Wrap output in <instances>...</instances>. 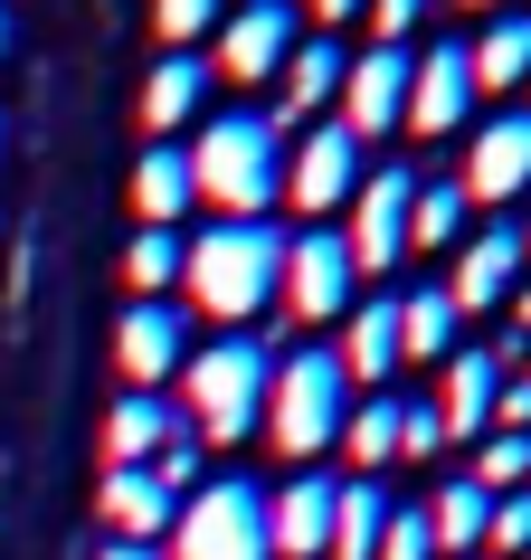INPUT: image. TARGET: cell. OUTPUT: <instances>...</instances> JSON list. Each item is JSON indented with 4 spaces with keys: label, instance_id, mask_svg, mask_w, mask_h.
Masks as SVG:
<instances>
[{
    "label": "cell",
    "instance_id": "18",
    "mask_svg": "<svg viewBox=\"0 0 531 560\" xmlns=\"http://www.w3.org/2000/svg\"><path fill=\"white\" fill-rule=\"evenodd\" d=\"M332 494H342V485L314 475V466H304L285 494H266V532H275V551H295V560L323 551V541H332Z\"/></svg>",
    "mask_w": 531,
    "mask_h": 560
},
{
    "label": "cell",
    "instance_id": "36",
    "mask_svg": "<svg viewBox=\"0 0 531 560\" xmlns=\"http://www.w3.org/2000/svg\"><path fill=\"white\" fill-rule=\"evenodd\" d=\"M512 332H522V342H531V276H522V285H512Z\"/></svg>",
    "mask_w": 531,
    "mask_h": 560
},
{
    "label": "cell",
    "instance_id": "31",
    "mask_svg": "<svg viewBox=\"0 0 531 560\" xmlns=\"http://www.w3.org/2000/svg\"><path fill=\"white\" fill-rule=\"evenodd\" d=\"M228 20V0H152V38L162 48H190L200 30H219Z\"/></svg>",
    "mask_w": 531,
    "mask_h": 560
},
{
    "label": "cell",
    "instance_id": "17",
    "mask_svg": "<svg viewBox=\"0 0 531 560\" xmlns=\"http://www.w3.org/2000/svg\"><path fill=\"white\" fill-rule=\"evenodd\" d=\"M95 513L115 523V541H152V551H162V532H172L180 503L152 485V466H105V485H95Z\"/></svg>",
    "mask_w": 531,
    "mask_h": 560
},
{
    "label": "cell",
    "instance_id": "34",
    "mask_svg": "<svg viewBox=\"0 0 531 560\" xmlns=\"http://www.w3.org/2000/svg\"><path fill=\"white\" fill-rule=\"evenodd\" d=\"M399 456H446V418H437V399H399Z\"/></svg>",
    "mask_w": 531,
    "mask_h": 560
},
{
    "label": "cell",
    "instance_id": "15",
    "mask_svg": "<svg viewBox=\"0 0 531 560\" xmlns=\"http://www.w3.org/2000/svg\"><path fill=\"white\" fill-rule=\"evenodd\" d=\"M503 381H512V371H503L494 352H456L446 361V381H437V418H446V438H494V399H503Z\"/></svg>",
    "mask_w": 531,
    "mask_h": 560
},
{
    "label": "cell",
    "instance_id": "30",
    "mask_svg": "<svg viewBox=\"0 0 531 560\" xmlns=\"http://www.w3.org/2000/svg\"><path fill=\"white\" fill-rule=\"evenodd\" d=\"M474 485H484V494H522L531 485V438H503L494 428V438L474 446Z\"/></svg>",
    "mask_w": 531,
    "mask_h": 560
},
{
    "label": "cell",
    "instance_id": "6",
    "mask_svg": "<svg viewBox=\"0 0 531 560\" xmlns=\"http://www.w3.org/2000/svg\"><path fill=\"white\" fill-rule=\"evenodd\" d=\"M275 304H285L295 324H342L361 304V266H352V247H342V229L285 237V285H275Z\"/></svg>",
    "mask_w": 531,
    "mask_h": 560
},
{
    "label": "cell",
    "instance_id": "27",
    "mask_svg": "<svg viewBox=\"0 0 531 560\" xmlns=\"http://www.w3.org/2000/svg\"><path fill=\"white\" fill-rule=\"evenodd\" d=\"M342 456H352L361 475H380V466H399V399L389 389H370L352 418H342Z\"/></svg>",
    "mask_w": 531,
    "mask_h": 560
},
{
    "label": "cell",
    "instance_id": "7",
    "mask_svg": "<svg viewBox=\"0 0 531 560\" xmlns=\"http://www.w3.org/2000/svg\"><path fill=\"white\" fill-rule=\"evenodd\" d=\"M409 209H417V172H361L352 190V229H342V247H352L361 276H389V266L409 257Z\"/></svg>",
    "mask_w": 531,
    "mask_h": 560
},
{
    "label": "cell",
    "instance_id": "5",
    "mask_svg": "<svg viewBox=\"0 0 531 560\" xmlns=\"http://www.w3.org/2000/svg\"><path fill=\"white\" fill-rule=\"evenodd\" d=\"M172 560H275V532H266V494L247 475H219L172 513Z\"/></svg>",
    "mask_w": 531,
    "mask_h": 560
},
{
    "label": "cell",
    "instance_id": "2",
    "mask_svg": "<svg viewBox=\"0 0 531 560\" xmlns=\"http://www.w3.org/2000/svg\"><path fill=\"white\" fill-rule=\"evenodd\" d=\"M266 381H275V352L266 342H247V332H219L209 352L180 361V428L200 446H237L257 438L266 418Z\"/></svg>",
    "mask_w": 531,
    "mask_h": 560
},
{
    "label": "cell",
    "instance_id": "9",
    "mask_svg": "<svg viewBox=\"0 0 531 560\" xmlns=\"http://www.w3.org/2000/svg\"><path fill=\"white\" fill-rule=\"evenodd\" d=\"M352 190H361V143L342 124H304V143L285 152V200L304 209V229H314L323 209H342Z\"/></svg>",
    "mask_w": 531,
    "mask_h": 560
},
{
    "label": "cell",
    "instance_id": "41",
    "mask_svg": "<svg viewBox=\"0 0 531 560\" xmlns=\"http://www.w3.org/2000/svg\"><path fill=\"white\" fill-rule=\"evenodd\" d=\"M0 152H10V124H0Z\"/></svg>",
    "mask_w": 531,
    "mask_h": 560
},
{
    "label": "cell",
    "instance_id": "19",
    "mask_svg": "<svg viewBox=\"0 0 531 560\" xmlns=\"http://www.w3.org/2000/svg\"><path fill=\"white\" fill-rule=\"evenodd\" d=\"M399 371V295H370L342 314V381H370L380 389Z\"/></svg>",
    "mask_w": 531,
    "mask_h": 560
},
{
    "label": "cell",
    "instance_id": "35",
    "mask_svg": "<svg viewBox=\"0 0 531 560\" xmlns=\"http://www.w3.org/2000/svg\"><path fill=\"white\" fill-rule=\"evenodd\" d=\"M370 10V48H409V30L427 20V0H361Z\"/></svg>",
    "mask_w": 531,
    "mask_h": 560
},
{
    "label": "cell",
    "instance_id": "21",
    "mask_svg": "<svg viewBox=\"0 0 531 560\" xmlns=\"http://www.w3.org/2000/svg\"><path fill=\"white\" fill-rule=\"evenodd\" d=\"M380 532H389V485L380 475H352L342 494H332V560H380Z\"/></svg>",
    "mask_w": 531,
    "mask_h": 560
},
{
    "label": "cell",
    "instance_id": "24",
    "mask_svg": "<svg viewBox=\"0 0 531 560\" xmlns=\"http://www.w3.org/2000/svg\"><path fill=\"white\" fill-rule=\"evenodd\" d=\"M474 58V95L484 86H531V10H494V30L465 38Z\"/></svg>",
    "mask_w": 531,
    "mask_h": 560
},
{
    "label": "cell",
    "instance_id": "14",
    "mask_svg": "<svg viewBox=\"0 0 531 560\" xmlns=\"http://www.w3.org/2000/svg\"><path fill=\"white\" fill-rule=\"evenodd\" d=\"M190 361V324H180V304H123V324H115V371L133 389H162Z\"/></svg>",
    "mask_w": 531,
    "mask_h": 560
},
{
    "label": "cell",
    "instance_id": "26",
    "mask_svg": "<svg viewBox=\"0 0 531 560\" xmlns=\"http://www.w3.org/2000/svg\"><path fill=\"white\" fill-rule=\"evenodd\" d=\"M484 523H494V494H484L474 475L437 485V503H427V532H437V551H484Z\"/></svg>",
    "mask_w": 531,
    "mask_h": 560
},
{
    "label": "cell",
    "instance_id": "8",
    "mask_svg": "<svg viewBox=\"0 0 531 560\" xmlns=\"http://www.w3.org/2000/svg\"><path fill=\"white\" fill-rule=\"evenodd\" d=\"M295 48H304L295 0H237L228 20H219V58H209V67H228L237 86H266V77H285Z\"/></svg>",
    "mask_w": 531,
    "mask_h": 560
},
{
    "label": "cell",
    "instance_id": "13",
    "mask_svg": "<svg viewBox=\"0 0 531 560\" xmlns=\"http://www.w3.org/2000/svg\"><path fill=\"white\" fill-rule=\"evenodd\" d=\"M531 276V257H522V229L512 219H494V229H474L465 247H456V276H446V295H456V314H494L512 285Z\"/></svg>",
    "mask_w": 531,
    "mask_h": 560
},
{
    "label": "cell",
    "instance_id": "32",
    "mask_svg": "<svg viewBox=\"0 0 531 560\" xmlns=\"http://www.w3.org/2000/svg\"><path fill=\"white\" fill-rule=\"evenodd\" d=\"M380 560H437V532H427V503H389Z\"/></svg>",
    "mask_w": 531,
    "mask_h": 560
},
{
    "label": "cell",
    "instance_id": "29",
    "mask_svg": "<svg viewBox=\"0 0 531 560\" xmlns=\"http://www.w3.org/2000/svg\"><path fill=\"white\" fill-rule=\"evenodd\" d=\"M123 285H133V304H162V285H180V237L143 229L133 247H123Z\"/></svg>",
    "mask_w": 531,
    "mask_h": 560
},
{
    "label": "cell",
    "instance_id": "28",
    "mask_svg": "<svg viewBox=\"0 0 531 560\" xmlns=\"http://www.w3.org/2000/svg\"><path fill=\"white\" fill-rule=\"evenodd\" d=\"M474 219V200L456 180H417V209H409V247H456Z\"/></svg>",
    "mask_w": 531,
    "mask_h": 560
},
{
    "label": "cell",
    "instance_id": "4",
    "mask_svg": "<svg viewBox=\"0 0 531 560\" xmlns=\"http://www.w3.org/2000/svg\"><path fill=\"white\" fill-rule=\"evenodd\" d=\"M342 418H352V381H342V352H285L275 361V381H266V418L257 438L275 446V456H295V466H314L323 446H342Z\"/></svg>",
    "mask_w": 531,
    "mask_h": 560
},
{
    "label": "cell",
    "instance_id": "12",
    "mask_svg": "<svg viewBox=\"0 0 531 560\" xmlns=\"http://www.w3.org/2000/svg\"><path fill=\"white\" fill-rule=\"evenodd\" d=\"M474 209H512L531 190V115H494L484 133L465 143V172H456Z\"/></svg>",
    "mask_w": 531,
    "mask_h": 560
},
{
    "label": "cell",
    "instance_id": "10",
    "mask_svg": "<svg viewBox=\"0 0 531 560\" xmlns=\"http://www.w3.org/2000/svg\"><path fill=\"white\" fill-rule=\"evenodd\" d=\"M409 77H417V48H361L342 67V133H389V124H409Z\"/></svg>",
    "mask_w": 531,
    "mask_h": 560
},
{
    "label": "cell",
    "instance_id": "3",
    "mask_svg": "<svg viewBox=\"0 0 531 560\" xmlns=\"http://www.w3.org/2000/svg\"><path fill=\"white\" fill-rule=\"evenodd\" d=\"M190 190L219 219H266L285 200V133H275V115H219L190 143Z\"/></svg>",
    "mask_w": 531,
    "mask_h": 560
},
{
    "label": "cell",
    "instance_id": "33",
    "mask_svg": "<svg viewBox=\"0 0 531 560\" xmlns=\"http://www.w3.org/2000/svg\"><path fill=\"white\" fill-rule=\"evenodd\" d=\"M484 551H503V560H522V551H531V485H522V494H494V523H484Z\"/></svg>",
    "mask_w": 531,
    "mask_h": 560
},
{
    "label": "cell",
    "instance_id": "1",
    "mask_svg": "<svg viewBox=\"0 0 531 560\" xmlns=\"http://www.w3.org/2000/svg\"><path fill=\"white\" fill-rule=\"evenodd\" d=\"M180 285H190V304L209 324L247 332L275 304V285H285V229L275 219H219V229H200L180 247Z\"/></svg>",
    "mask_w": 531,
    "mask_h": 560
},
{
    "label": "cell",
    "instance_id": "38",
    "mask_svg": "<svg viewBox=\"0 0 531 560\" xmlns=\"http://www.w3.org/2000/svg\"><path fill=\"white\" fill-rule=\"evenodd\" d=\"M304 10H314V20H352L361 0H304Z\"/></svg>",
    "mask_w": 531,
    "mask_h": 560
},
{
    "label": "cell",
    "instance_id": "25",
    "mask_svg": "<svg viewBox=\"0 0 531 560\" xmlns=\"http://www.w3.org/2000/svg\"><path fill=\"white\" fill-rule=\"evenodd\" d=\"M190 200H200V190H190V152L152 143L143 162H133V209H143V229H172Z\"/></svg>",
    "mask_w": 531,
    "mask_h": 560
},
{
    "label": "cell",
    "instance_id": "20",
    "mask_svg": "<svg viewBox=\"0 0 531 560\" xmlns=\"http://www.w3.org/2000/svg\"><path fill=\"white\" fill-rule=\"evenodd\" d=\"M342 48L332 38H304L295 58H285V105H275V133H295L304 115H323V105H342Z\"/></svg>",
    "mask_w": 531,
    "mask_h": 560
},
{
    "label": "cell",
    "instance_id": "23",
    "mask_svg": "<svg viewBox=\"0 0 531 560\" xmlns=\"http://www.w3.org/2000/svg\"><path fill=\"white\" fill-rule=\"evenodd\" d=\"M456 295L446 285H409L399 295V361H456Z\"/></svg>",
    "mask_w": 531,
    "mask_h": 560
},
{
    "label": "cell",
    "instance_id": "42",
    "mask_svg": "<svg viewBox=\"0 0 531 560\" xmlns=\"http://www.w3.org/2000/svg\"><path fill=\"white\" fill-rule=\"evenodd\" d=\"M522 257H531V229H522Z\"/></svg>",
    "mask_w": 531,
    "mask_h": 560
},
{
    "label": "cell",
    "instance_id": "16",
    "mask_svg": "<svg viewBox=\"0 0 531 560\" xmlns=\"http://www.w3.org/2000/svg\"><path fill=\"white\" fill-rule=\"evenodd\" d=\"M172 438H190V428H180V409L162 389H123L115 409H105V466H152Z\"/></svg>",
    "mask_w": 531,
    "mask_h": 560
},
{
    "label": "cell",
    "instance_id": "44",
    "mask_svg": "<svg viewBox=\"0 0 531 560\" xmlns=\"http://www.w3.org/2000/svg\"><path fill=\"white\" fill-rule=\"evenodd\" d=\"M522 560H531V551H522Z\"/></svg>",
    "mask_w": 531,
    "mask_h": 560
},
{
    "label": "cell",
    "instance_id": "40",
    "mask_svg": "<svg viewBox=\"0 0 531 560\" xmlns=\"http://www.w3.org/2000/svg\"><path fill=\"white\" fill-rule=\"evenodd\" d=\"M474 10H522V0H474Z\"/></svg>",
    "mask_w": 531,
    "mask_h": 560
},
{
    "label": "cell",
    "instance_id": "43",
    "mask_svg": "<svg viewBox=\"0 0 531 560\" xmlns=\"http://www.w3.org/2000/svg\"><path fill=\"white\" fill-rule=\"evenodd\" d=\"M522 381H531V352H522Z\"/></svg>",
    "mask_w": 531,
    "mask_h": 560
},
{
    "label": "cell",
    "instance_id": "11",
    "mask_svg": "<svg viewBox=\"0 0 531 560\" xmlns=\"http://www.w3.org/2000/svg\"><path fill=\"white\" fill-rule=\"evenodd\" d=\"M465 115H474V58H465V38L417 48V77H409V133H417V143H446Z\"/></svg>",
    "mask_w": 531,
    "mask_h": 560
},
{
    "label": "cell",
    "instance_id": "22",
    "mask_svg": "<svg viewBox=\"0 0 531 560\" xmlns=\"http://www.w3.org/2000/svg\"><path fill=\"white\" fill-rule=\"evenodd\" d=\"M209 77H219L209 58H152V77H143V124H152V133H180V124L209 105Z\"/></svg>",
    "mask_w": 531,
    "mask_h": 560
},
{
    "label": "cell",
    "instance_id": "39",
    "mask_svg": "<svg viewBox=\"0 0 531 560\" xmlns=\"http://www.w3.org/2000/svg\"><path fill=\"white\" fill-rule=\"evenodd\" d=\"M0 58H10V10H0Z\"/></svg>",
    "mask_w": 531,
    "mask_h": 560
},
{
    "label": "cell",
    "instance_id": "37",
    "mask_svg": "<svg viewBox=\"0 0 531 560\" xmlns=\"http://www.w3.org/2000/svg\"><path fill=\"white\" fill-rule=\"evenodd\" d=\"M95 560H162V551H152V541H105Z\"/></svg>",
    "mask_w": 531,
    "mask_h": 560
}]
</instances>
